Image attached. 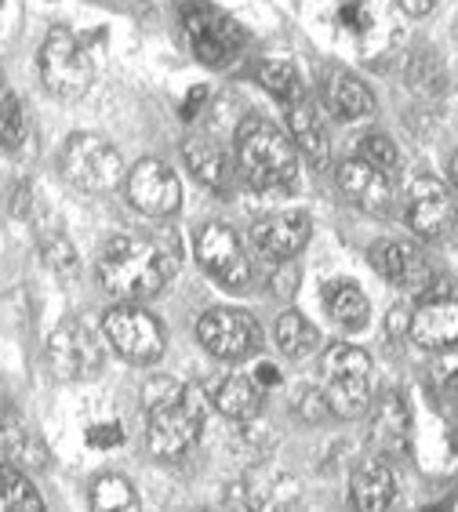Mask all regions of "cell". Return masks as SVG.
Wrapping results in <instances>:
<instances>
[{"instance_id": "cell-1", "label": "cell", "mask_w": 458, "mask_h": 512, "mask_svg": "<svg viewBox=\"0 0 458 512\" xmlns=\"http://www.w3.org/2000/svg\"><path fill=\"white\" fill-rule=\"evenodd\" d=\"M171 276H175V251H168L157 240L131 237L120 233L99 255V280L120 302H142L164 291Z\"/></svg>"}, {"instance_id": "cell-14", "label": "cell", "mask_w": 458, "mask_h": 512, "mask_svg": "<svg viewBox=\"0 0 458 512\" xmlns=\"http://www.w3.org/2000/svg\"><path fill=\"white\" fill-rule=\"evenodd\" d=\"M128 200L142 215L168 218L179 211L182 186H179V178L171 175L168 164H160V160H139L128 175Z\"/></svg>"}, {"instance_id": "cell-27", "label": "cell", "mask_w": 458, "mask_h": 512, "mask_svg": "<svg viewBox=\"0 0 458 512\" xmlns=\"http://www.w3.org/2000/svg\"><path fill=\"white\" fill-rule=\"evenodd\" d=\"M182 157H186V164H190V171L197 175L200 186L215 189V193L226 189L229 175H226V157H222V149H215L211 142H200V138H190L186 149H182Z\"/></svg>"}, {"instance_id": "cell-3", "label": "cell", "mask_w": 458, "mask_h": 512, "mask_svg": "<svg viewBox=\"0 0 458 512\" xmlns=\"http://www.w3.org/2000/svg\"><path fill=\"white\" fill-rule=\"evenodd\" d=\"M240 171L255 189H284L299 175V153L295 142L269 120L248 117L237 131Z\"/></svg>"}, {"instance_id": "cell-45", "label": "cell", "mask_w": 458, "mask_h": 512, "mask_svg": "<svg viewBox=\"0 0 458 512\" xmlns=\"http://www.w3.org/2000/svg\"><path fill=\"white\" fill-rule=\"evenodd\" d=\"M451 186L458 189V153H455V157H451Z\"/></svg>"}, {"instance_id": "cell-13", "label": "cell", "mask_w": 458, "mask_h": 512, "mask_svg": "<svg viewBox=\"0 0 458 512\" xmlns=\"http://www.w3.org/2000/svg\"><path fill=\"white\" fill-rule=\"evenodd\" d=\"M408 222L422 240H444L458 222L448 186L437 178H415L408 189Z\"/></svg>"}, {"instance_id": "cell-9", "label": "cell", "mask_w": 458, "mask_h": 512, "mask_svg": "<svg viewBox=\"0 0 458 512\" xmlns=\"http://www.w3.org/2000/svg\"><path fill=\"white\" fill-rule=\"evenodd\" d=\"M40 77H44V88L62 95V99H73V95H84L95 77V66H91V55L80 48V40L70 30H51L44 48H40Z\"/></svg>"}, {"instance_id": "cell-19", "label": "cell", "mask_w": 458, "mask_h": 512, "mask_svg": "<svg viewBox=\"0 0 458 512\" xmlns=\"http://www.w3.org/2000/svg\"><path fill=\"white\" fill-rule=\"evenodd\" d=\"M411 338L422 349H451L458 345V302L448 295L426 298V306L411 313Z\"/></svg>"}, {"instance_id": "cell-25", "label": "cell", "mask_w": 458, "mask_h": 512, "mask_svg": "<svg viewBox=\"0 0 458 512\" xmlns=\"http://www.w3.org/2000/svg\"><path fill=\"white\" fill-rule=\"evenodd\" d=\"M0 512H44L30 473L15 462H0Z\"/></svg>"}, {"instance_id": "cell-2", "label": "cell", "mask_w": 458, "mask_h": 512, "mask_svg": "<svg viewBox=\"0 0 458 512\" xmlns=\"http://www.w3.org/2000/svg\"><path fill=\"white\" fill-rule=\"evenodd\" d=\"M146 429L150 451L164 462H175L197 444L204 429V404L193 385L175 378H157L146 385Z\"/></svg>"}, {"instance_id": "cell-5", "label": "cell", "mask_w": 458, "mask_h": 512, "mask_svg": "<svg viewBox=\"0 0 458 512\" xmlns=\"http://www.w3.org/2000/svg\"><path fill=\"white\" fill-rule=\"evenodd\" d=\"M324 396L331 414H364L371 404V356L357 345H331L324 353Z\"/></svg>"}, {"instance_id": "cell-28", "label": "cell", "mask_w": 458, "mask_h": 512, "mask_svg": "<svg viewBox=\"0 0 458 512\" xmlns=\"http://www.w3.org/2000/svg\"><path fill=\"white\" fill-rule=\"evenodd\" d=\"M277 345L280 353L291 356V360H306V356L317 353L320 331L302 313H284L277 320Z\"/></svg>"}, {"instance_id": "cell-29", "label": "cell", "mask_w": 458, "mask_h": 512, "mask_svg": "<svg viewBox=\"0 0 458 512\" xmlns=\"http://www.w3.org/2000/svg\"><path fill=\"white\" fill-rule=\"evenodd\" d=\"M259 80H262V88H266L273 99L284 102V106L302 99L299 69L291 66V59H266L259 66Z\"/></svg>"}, {"instance_id": "cell-11", "label": "cell", "mask_w": 458, "mask_h": 512, "mask_svg": "<svg viewBox=\"0 0 458 512\" xmlns=\"http://www.w3.org/2000/svg\"><path fill=\"white\" fill-rule=\"evenodd\" d=\"M197 335L204 342V349L211 356H219V360H244V356H251L262 345V331L255 324V316L229 306L208 309V313L200 316Z\"/></svg>"}, {"instance_id": "cell-36", "label": "cell", "mask_w": 458, "mask_h": 512, "mask_svg": "<svg viewBox=\"0 0 458 512\" xmlns=\"http://www.w3.org/2000/svg\"><path fill=\"white\" fill-rule=\"evenodd\" d=\"M84 440H88V447H99V451H106V447H120V440H124V425H120L117 418L91 422Z\"/></svg>"}, {"instance_id": "cell-43", "label": "cell", "mask_w": 458, "mask_h": 512, "mask_svg": "<svg viewBox=\"0 0 458 512\" xmlns=\"http://www.w3.org/2000/svg\"><path fill=\"white\" fill-rule=\"evenodd\" d=\"M204 99H208V88H193L190 99H186V106H182V117H193V109L204 106Z\"/></svg>"}, {"instance_id": "cell-7", "label": "cell", "mask_w": 458, "mask_h": 512, "mask_svg": "<svg viewBox=\"0 0 458 512\" xmlns=\"http://www.w3.org/2000/svg\"><path fill=\"white\" fill-rule=\"evenodd\" d=\"M62 175L84 193H110L124 175L120 153L102 135H73L62 146Z\"/></svg>"}, {"instance_id": "cell-20", "label": "cell", "mask_w": 458, "mask_h": 512, "mask_svg": "<svg viewBox=\"0 0 458 512\" xmlns=\"http://www.w3.org/2000/svg\"><path fill=\"white\" fill-rule=\"evenodd\" d=\"M349 498H353V505H357L360 512L389 509L393 498H397V480L389 473V465L375 462V458L360 462L357 469H353V476H349Z\"/></svg>"}, {"instance_id": "cell-23", "label": "cell", "mask_w": 458, "mask_h": 512, "mask_svg": "<svg viewBox=\"0 0 458 512\" xmlns=\"http://www.w3.org/2000/svg\"><path fill=\"white\" fill-rule=\"evenodd\" d=\"M324 306H328V316L335 320L339 327L346 331H360V327H368V298L360 291L353 280H335L328 284L324 291Z\"/></svg>"}, {"instance_id": "cell-42", "label": "cell", "mask_w": 458, "mask_h": 512, "mask_svg": "<svg viewBox=\"0 0 458 512\" xmlns=\"http://www.w3.org/2000/svg\"><path fill=\"white\" fill-rule=\"evenodd\" d=\"M255 382H259V389H262V385H277L280 371L273 364H259V367H255Z\"/></svg>"}, {"instance_id": "cell-24", "label": "cell", "mask_w": 458, "mask_h": 512, "mask_svg": "<svg viewBox=\"0 0 458 512\" xmlns=\"http://www.w3.org/2000/svg\"><path fill=\"white\" fill-rule=\"evenodd\" d=\"M328 106L342 120H364L375 109V99L364 80H357L353 73H335L328 80Z\"/></svg>"}, {"instance_id": "cell-38", "label": "cell", "mask_w": 458, "mask_h": 512, "mask_svg": "<svg viewBox=\"0 0 458 512\" xmlns=\"http://www.w3.org/2000/svg\"><path fill=\"white\" fill-rule=\"evenodd\" d=\"M299 414L306 418V422H324L331 414V404H328V396H324V389H302L299 396Z\"/></svg>"}, {"instance_id": "cell-41", "label": "cell", "mask_w": 458, "mask_h": 512, "mask_svg": "<svg viewBox=\"0 0 458 512\" xmlns=\"http://www.w3.org/2000/svg\"><path fill=\"white\" fill-rule=\"evenodd\" d=\"M397 8L404 11V15H429V11L437 8V0H397Z\"/></svg>"}, {"instance_id": "cell-37", "label": "cell", "mask_w": 458, "mask_h": 512, "mask_svg": "<svg viewBox=\"0 0 458 512\" xmlns=\"http://www.w3.org/2000/svg\"><path fill=\"white\" fill-rule=\"evenodd\" d=\"M411 80H415V88L419 91H440V84H444V73H440V66L429 55H422L415 66H411Z\"/></svg>"}, {"instance_id": "cell-6", "label": "cell", "mask_w": 458, "mask_h": 512, "mask_svg": "<svg viewBox=\"0 0 458 512\" xmlns=\"http://www.w3.org/2000/svg\"><path fill=\"white\" fill-rule=\"evenodd\" d=\"M182 26H186V37H190V48L204 66H229L244 51V30L237 22L222 15L219 8H211L204 0H190L182 8Z\"/></svg>"}, {"instance_id": "cell-21", "label": "cell", "mask_w": 458, "mask_h": 512, "mask_svg": "<svg viewBox=\"0 0 458 512\" xmlns=\"http://www.w3.org/2000/svg\"><path fill=\"white\" fill-rule=\"evenodd\" d=\"M288 128H291V142L299 153H306L309 164H317L324 168L331 157V138H328V128H324V120H320L317 106L306 99L291 102L288 106Z\"/></svg>"}, {"instance_id": "cell-40", "label": "cell", "mask_w": 458, "mask_h": 512, "mask_svg": "<svg viewBox=\"0 0 458 512\" xmlns=\"http://www.w3.org/2000/svg\"><path fill=\"white\" fill-rule=\"evenodd\" d=\"M386 331H389V338L411 335V309L408 306H397V309H393V313H389V320H386Z\"/></svg>"}, {"instance_id": "cell-34", "label": "cell", "mask_w": 458, "mask_h": 512, "mask_svg": "<svg viewBox=\"0 0 458 512\" xmlns=\"http://www.w3.org/2000/svg\"><path fill=\"white\" fill-rule=\"evenodd\" d=\"M40 251H44V262H48L51 269H59V273H73V266H77V251H73V244L62 233H44L40 237Z\"/></svg>"}, {"instance_id": "cell-4", "label": "cell", "mask_w": 458, "mask_h": 512, "mask_svg": "<svg viewBox=\"0 0 458 512\" xmlns=\"http://www.w3.org/2000/svg\"><path fill=\"white\" fill-rule=\"evenodd\" d=\"M411 451L419 454L426 473H437V476L458 473V414L437 393L429 396V404L415 407V418H411Z\"/></svg>"}, {"instance_id": "cell-18", "label": "cell", "mask_w": 458, "mask_h": 512, "mask_svg": "<svg viewBox=\"0 0 458 512\" xmlns=\"http://www.w3.org/2000/svg\"><path fill=\"white\" fill-rule=\"evenodd\" d=\"M339 189L346 193V200L368 215H382L393 200V186L389 175L379 168H371L368 160H346L339 168Z\"/></svg>"}, {"instance_id": "cell-10", "label": "cell", "mask_w": 458, "mask_h": 512, "mask_svg": "<svg viewBox=\"0 0 458 512\" xmlns=\"http://www.w3.org/2000/svg\"><path fill=\"white\" fill-rule=\"evenodd\" d=\"M48 364L66 382H88L102 371V345L91 327L80 320H66L48 338Z\"/></svg>"}, {"instance_id": "cell-33", "label": "cell", "mask_w": 458, "mask_h": 512, "mask_svg": "<svg viewBox=\"0 0 458 512\" xmlns=\"http://www.w3.org/2000/svg\"><path fill=\"white\" fill-rule=\"evenodd\" d=\"M429 389L458 414V353L440 356L433 364V375H429Z\"/></svg>"}, {"instance_id": "cell-39", "label": "cell", "mask_w": 458, "mask_h": 512, "mask_svg": "<svg viewBox=\"0 0 458 512\" xmlns=\"http://www.w3.org/2000/svg\"><path fill=\"white\" fill-rule=\"evenodd\" d=\"M295 284H299V269L291 266V258H284L277 276H273V291L277 295H295Z\"/></svg>"}, {"instance_id": "cell-17", "label": "cell", "mask_w": 458, "mask_h": 512, "mask_svg": "<svg viewBox=\"0 0 458 512\" xmlns=\"http://www.w3.org/2000/svg\"><path fill=\"white\" fill-rule=\"evenodd\" d=\"M309 233H313V222L302 211H277V215H266L251 226V244L259 247L266 258H295L302 247L309 244Z\"/></svg>"}, {"instance_id": "cell-15", "label": "cell", "mask_w": 458, "mask_h": 512, "mask_svg": "<svg viewBox=\"0 0 458 512\" xmlns=\"http://www.w3.org/2000/svg\"><path fill=\"white\" fill-rule=\"evenodd\" d=\"M371 262H375V269L386 276L389 284L404 287L411 295H429V287L437 280L419 247L397 244V240H382V244L371 247Z\"/></svg>"}, {"instance_id": "cell-31", "label": "cell", "mask_w": 458, "mask_h": 512, "mask_svg": "<svg viewBox=\"0 0 458 512\" xmlns=\"http://www.w3.org/2000/svg\"><path fill=\"white\" fill-rule=\"evenodd\" d=\"M335 26L346 37H368L375 30V8H371V0H335Z\"/></svg>"}, {"instance_id": "cell-8", "label": "cell", "mask_w": 458, "mask_h": 512, "mask_svg": "<svg viewBox=\"0 0 458 512\" xmlns=\"http://www.w3.org/2000/svg\"><path fill=\"white\" fill-rule=\"evenodd\" d=\"M102 331L128 364H153L164 356V331L139 302H120L102 316Z\"/></svg>"}, {"instance_id": "cell-35", "label": "cell", "mask_w": 458, "mask_h": 512, "mask_svg": "<svg viewBox=\"0 0 458 512\" xmlns=\"http://www.w3.org/2000/svg\"><path fill=\"white\" fill-rule=\"evenodd\" d=\"M22 138H26V113H22V106L15 102V106L8 109V117H4V124H0V149H19Z\"/></svg>"}, {"instance_id": "cell-16", "label": "cell", "mask_w": 458, "mask_h": 512, "mask_svg": "<svg viewBox=\"0 0 458 512\" xmlns=\"http://www.w3.org/2000/svg\"><path fill=\"white\" fill-rule=\"evenodd\" d=\"M411 418L415 407L404 393H389L379 400L375 414L368 422V440L382 458H400L404 451H411Z\"/></svg>"}, {"instance_id": "cell-44", "label": "cell", "mask_w": 458, "mask_h": 512, "mask_svg": "<svg viewBox=\"0 0 458 512\" xmlns=\"http://www.w3.org/2000/svg\"><path fill=\"white\" fill-rule=\"evenodd\" d=\"M11 106H15V95H11L8 84H4V77H0V124H4V117H8Z\"/></svg>"}, {"instance_id": "cell-30", "label": "cell", "mask_w": 458, "mask_h": 512, "mask_svg": "<svg viewBox=\"0 0 458 512\" xmlns=\"http://www.w3.org/2000/svg\"><path fill=\"white\" fill-rule=\"evenodd\" d=\"M139 498H135V487H131L124 476L110 473V476H99L95 487H91V509L99 512H124V509H135Z\"/></svg>"}, {"instance_id": "cell-26", "label": "cell", "mask_w": 458, "mask_h": 512, "mask_svg": "<svg viewBox=\"0 0 458 512\" xmlns=\"http://www.w3.org/2000/svg\"><path fill=\"white\" fill-rule=\"evenodd\" d=\"M0 444H4L11 462L22 465L26 473H30V469H44V462H48V454L37 444V436H33L19 418H11V414L0 418Z\"/></svg>"}, {"instance_id": "cell-12", "label": "cell", "mask_w": 458, "mask_h": 512, "mask_svg": "<svg viewBox=\"0 0 458 512\" xmlns=\"http://www.w3.org/2000/svg\"><path fill=\"white\" fill-rule=\"evenodd\" d=\"M197 262L226 287H244L251 280L248 251H244L237 233L229 226H219V222L197 233Z\"/></svg>"}, {"instance_id": "cell-22", "label": "cell", "mask_w": 458, "mask_h": 512, "mask_svg": "<svg viewBox=\"0 0 458 512\" xmlns=\"http://www.w3.org/2000/svg\"><path fill=\"white\" fill-rule=\"evenodd\" d=\"M211 404L233 422H251L259 414V382L248 375H222L208 385Z\"/></svg>"}, {"instance_id": "cell-32", "label": "cell", "mask_w": 458, "mask_h": 512, "mask_svg": "<svg viewBox=\"0 0 458 512\" xmlns=\"http://www.w3.org/2000/svg\"><path fill=\"white\" fill-rule=\"evenodd\" d=\"M360 160H368L371 168L393 175L400 168V149L389 135H364L360 138Z\"/></svg>"}]
</instances>
